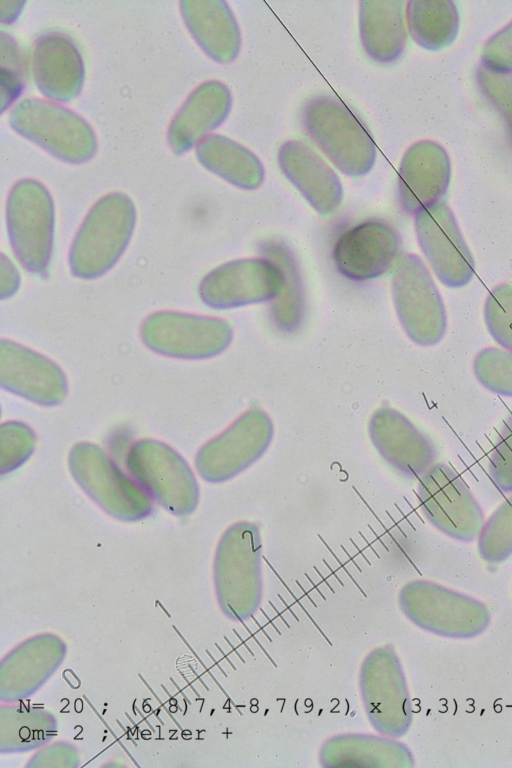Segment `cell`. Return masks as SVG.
<instances>
[{
  "label": "cell",
  "instance_id": "4dcf8cb0",
  "mask_svg": "<svg viewBox=\"0 0 512 768\" xmlns=\"http://www.w3.org/2000/svg\"><path fill=\"white\" fill-rule=\"evenodd\" d=\"M483 315L493 340L512 351V284L501 283L488 292Z\"/></svg>",
  "mask_w": 512,
  "mask_h": 768
},
{
  "label": "cell",
  "instance_id": "7a4b0ae2",
  "mask_svg": "<svg viewBox=\"0 0 512 768\" xmlns=\"http://www.w3.org/2000/svg\"><path fill=\"white\" fill-rule=\"evenodd\" d=\"M214 578L228 617L243 621L256 613L263 593L262 543L256 524L239 521L223 533L216 550Z\"/></svg>",
  "mask_w": 512,
  "mask_h": 768
},
{
  "label": "cell",
  "instance_id": "52a82bcc",
  "mask_svg": "<svg viewBox=\"0 0 512 768\" xmlns=\"http://www.w3.org/2000/svg\"><path fill=\"white\" fill-rule=\"evenodd\" d=\"M54 220L53 199L42 183L23 179L14 184L6 202L7 232L13 253L31 273H42L49 265Z\"/></svg>",
  "mask_w": 512,
  "mask_h": 768
},
{
  "label": "cell",
  "instance_id": "3957f363",
  "mask_svg": "<svg viewBox=\"0 0 512 768\" xmlns=\"http://www.w3.org/2000/svg\"><path fill=\"white\" fill-rule=\"evenodd\" d=\"M303 126L331 162L344 174L363 176L376 159L375 142L360 118L340 99L315 96L302 110Z\"/></svg>",
  "mask_w": 512,
  "mask_h": 768
},
{
  "label": "cell",
  "instance_id": "9c48e42d",
  "mask_svg": "<svg viewBox=\"0 0 512 768\" xmlns=\"http://www.w3.org/2000/svg\"><path fill=\"white\" fill-rule=\"evenodd\" d=\"M140 337L152 352L177 359L201 360L222 353L233 332L221 318L161 310L141 323Z\"/></svg>",
  "mask_w": 512,
  "mask_h": 768
},
{
  "label": "cell",
  "instance_id": "9a60e30c",
  "mask_svg": "<svg viewBox=\"0 0 512 768\" xmlns=\"http://www.w3.org/2000/svg\"><path fill=\"white\" fill-rule=\"evenodd\" d=\"M419 246L438 280L449 288H461L474 277L475 263L456 218L444 201L415 215Z\"/></svg>",
  "mask_w": 512,
  "mask_h": 768
},
{
  "label": "cell",
  "instance_id": "30bf717a",
  "mask_svg": "<svg viewBox=\"0 0 512 768\" xmlns=\"http://www.w3.org/2000/svg\"><path fill=\"white\" fill-rule=\"evenodd\" d=\"M129 472L166 510L177 516L192 513L199 501V486L186 460L169 445L142 439L129 449Z\"/></svg>",
  "mask_w": 512,
  "mask_h": 768
},
{
  "label": "cell",
  "instance_id": "d6986e66",
  "mask_svg": "<svg viewBox=\"0 0 512 768\" xmlns=\"http://www.w3.org/2000/svg\"><path fill=\"white\" fill-rule=\"evenodd\" d=\"M451 176L450 159L438 143L422 140L411 145L398 170L397 197L401 209L416 215L441 201Z\"/></svg>",
  "mask_w": 512,
  "mask_h": 768
},
{
  "label": "cell",
  "instance_id": "d4e9b609",
  "mask_svg": "<svg viewBox=\"0 0 512 768\" xmlns=\"http://www.w3.org/2000/svg\"><path fill=\"white\" fill-rule=\"evenodd\" d=\"M359 32L363 49L370 58L380 63L395 61L406 44L403 2L361 1Z\"/></svg>",
  "mask_w": 512,
  "mask_h": 768
},
{
  "label": "cell",
  "instance_id": "cb8c5ba5",
  "mask_svg": "<svg viewBox=\"0 0 512 768\" xmlns=\"http://www.w3.org/2000/svg\"><path fill=\"white\" fill-rule=\"evenodd\" d=\"M323 767H411L410 750L389 736L341 734L326 740L319 752Z\"/></svg>",
  "mask_w": 512,
  "mask_h": 768
},
{
  "label": "cell",
  "instance_id": "277c9868",
  "mask_svg": "<svg viewBox=\"0 0 512 768\" xmlns=\"http://www.w3.org/2000/svg\"><path fill=\"white\" fill-rule=\"evenodd\" d=\"M398 601L412 623L439 636L469 639L489 626L490 613L482 602L432 581L406 583Z\"/></svg>",
  "mask_w": 512,
  "mask_h": 768
},
{
  "label": "cell",
  "instance_id": "74e56055",
  "mask_svg": "<svg viewBox=\"0 0 512 768\" xmlns=\"http://www.w3.org/2000/svg\"><path fill=\"white\" fill-rule=\"evenodd\" d=\"M23 5H24V2H17L16 1L15 5L13 7H11L9 10L1 8V21L2 22H4V21L10 22V21L14 20L13 15L11 13L13 12L16 16H18V14L21 11Z\"/></svg>",
  "mask_w": 512,
  "mask_h": 768
},
{
  "label": "cell",
  "instance_id": "4316f807",
  "mask_svg": "<svg viewBox=\"0 0 512 768\" xmlns=\"http://www.w3.org/2000/svg\"><path fill=\"white\" fill-rule=\"evenodd\" d=\"M405 13L411 37L425 49H442L456 38L459 15L450 0H411Z\"/></svg>",
  "mask_w": 512,
  "mask_h": 768
},
{
  "label": "cell",
  "instance_id": "4fadbf2b",
  "mask_svg": "<svg viewBox=\"0 0 512 768\" xmlns=\"http://www.w3.org/2000/svg\"><path fill=\"white\" fill-rule=\"evenodd\" d=\"M417 497L428 522L461 542L477 539L484 524L482 508L459 474L434 463L418 479Z\"/></svg>",
  "mask_w": 512,
  "mask_h": 768
},
{
  "label": "cell",
  "instance_id": "1f68e13d",
  "mask_svg": "<svg viewBox=\"0 0 512 768\" xmlns=\"http://www.w3.org/2000/svg\"><path fill=\"white\" fill-rule=\"evenodd\" d=\"M0 437V470L4 474L16 469L30 457L36 437L27 425L15 421L1 425Z\"/></svg>",
  "mask_w": 512,
  "mask_h": 768
},
{
  "label": "cell",
  "instance_id": "7402d4cb",
  "mask_svg": "<svg viewBox=\"0 0 512 768\" xmlns=\"http://www.w3.org/2000/svg\"><path fill=\"white\" fill-rule=\"evenodd\" d=\"M231 105L230 90L220 81L195 88L169 125L167 140L173 152L180 155L199 143L226 119Z\"/></svg>",
  "mask_w": 512,
  "mask_h": 768
},
{
  "label": "cell",
  "instance_id": "2e32d148",
  "mask_svg": "<svg viewBox=\"0 0 512 768\" xmlns=\"http://www.w3.org/2000/svg\"><path fill=\"white\" fill-rule=\"evenodd\" d=\"M0 385L42 406L58 405L68 393L65 373L54 361L3 338L0 340Z\"/></svg>",
  "mask_w": 512,
  "mask_h": 768
},
{
  "label": "cell",
  "instance_id": "d590c367",
  "mask_svg": "<svg viewBox=\"0 0 512 768\" xmlns=\"http://www.w3.org/2000/svg\"><path fill=\"white\" fill-rule=\"evenodd\" d=\"M481 59L482 65L494 72L512 73V21L486 42Z\"/></svg>",
  "mask_w": 512,
  "mask_h": 768
},
{
  "label": "cell",
  "instance_id": "603a6c76",
  "mask_svg": "<svg viewBox=\"0 0 512 768\" xmlns=\"http://www.w3.org/2000/svg\"><path fill=\"white\" fill-rule=\"evenodd\" d=\"M180 12L192 37L210 58L226 64L237 57L241 34L225 1L183 0Z\"/></svg>",
  "mask_w": 512,
  "mask_h": 768
},
{
  "label": "cell",
  "instance_id": "836d02e7",
  "mask_svg": "<svg viewBox=\"0 0 512 768\" xmlns=\"http://www.w3.org/2000/svg\"><path fill=\"white\" fill-rule=\"evenodd\" d=\"M476 78L480 90L506 123L512 141V75L481 65Z\"/></svg>",
  "mask_w": 512,
  "mask_h": 768
},
{
  "label": "cell",
  "instance_id": "5bb4252c",
  "mask_svg": "<svg viewBox=\"0 0 512 768\" xmlns=\"http://www.w3.org/2000/svg\"><path fill=\"white\" fill-rule=\"evenodd\" d=\"M285 284L280 266L269 258H244L222 264L201 280L198 293L214 309H229L277 298Z\"/></svg>",
  "mask_w": 512,
  "mask_h": 768
},
{
  "label": "cell",
  "instance_id": "8fae6325",
  "mask_svg": "<svg viewBox=\"0 0 512 768\" xmlns=\"http://www.w3.org/2000/svg\"><path fill=\"white\" fill-rule=\"evenodd\" d=\"M391 291L407 336L421 346L438 344L447 328L446 309L431 273L418 255L408 253L399 259Z\"/></svg>",
  "mask_w": 512,
  "mask_h": 768
},
{
  "label": "cell",
  "instance_id": "83f0119b",
  "mask_svg": "<svg viewBox=\"0 0 512 768\" xmlns=\"http://www.w3.org/2000/svg\"><path fill=\"white\" fill-rule=\"evenodd\" d=\"M263 250L285 275L282 292L273 304V319L280 329L293 331L299 326L304 312L303 292L296 265L291 253L282 244L269 242Z\"/></svg>",
  "mask_w": 512,
  "mask_h": 768
},
{
  "label": "cell",
  "instance_id": "ffe728a7",
  "mask_svg": "<svg viewBox=\"0 0 512 768\" xmlns=\"http://www.w3.org/2000/svg\"><path fill=\"white\" fill-rule=\"evenodd\" d=\"M32 71L39 91L48 99L68 102L80 93L84 64L73 41L59 32L38 37L33 46Z\"/></svg>",
  "mask_w": 512,
  "mask_h": 768
},
{
  "label": "cell",
  "instance_id": "f1b7e54d",
  "mask_svg": "<svg viewBox=\"0 0 512 768\" xmlns=\"http://www.w3.org/2000/svg\"><path fill=\"white\" fill-rule=\"evenodd\" d=\"M477 547L482 559L488 563L497 564L512 555V495L484 521Z\"/></svg>",
  "mask_w": 512,
  "mask_h": 768
},
{
  "label": "cell",
  "instance_id": "d6a6232c",
  "mask_svg": "<svg viewBox=\"0 0 512 768\" xmlns=\"http://www.w3.org/2000/svg\"><path fill=\"white\" fill-rule=\"evenodd\" d=\"M25 83V68L19 47L12 37L1 33V111L18 97Z\"/></svg>",
  "mask_w": 512,
  "mask_h": 768
},
{
  "label": "cell",
  "instance_id": "5b68a950",
  "mask_svg": "<svg viewBox=\"0 0 512 768\" xmlns=\"http://www.w3.org/2000/svg\"><path fill=\"white\" fill-rule=\"evenodd\" d=\"M70 472L82 490L106 513L122 521H138L152 511L148 493L98 445L80 442L70 450Z\"/></svg>",
  "mask_w": 512,
  "mask_h": 768
},
{
  "label": "cell",
  "instance_id": "ba28073f",
  "mask_svg": "<svg viewBox=\"0 0 512 768\" xmlns=\"http://www.w3.org/2000/svg\"><path fill=\"white\" fill-rule=\"evenodd\" d=\"M359 689L366 716L381 735L407 733L412 722L408 686L401 662L392 647L370 651L362 662Z\"/></svg>",
  "mask_w": 512,
  "mask_h": 768
},
{
  "label": "cell",
  "instance_id": "e575fe53",
  "mask_svg": "<svg viewBox=\"0 0 512 768\" xmlns=\"http://www.w3.org/2000/svg\"><path fill=\"white\" fill-rule=\"evenodd\" d=\"M488 471L498 489L512 492V413L505 420L490 454Z\"/></svg>",
  "mask_w": 512,
  "mask_h": 768
},
{
  "label": "cell",
  "instance_id": "44dd1931",
  "mask_svg": "<svg viewBox=\"0 0 512 768\" xmlns=\"http://www.w3.org/2000/svg\"><path fill=\"white\" fill-rule=\"evenodd\" d=\"M277 160L282 173L319 213H333L342 201V185L334 170L307 144L290 140Z\"/></svg>",
  "mask_w": 512,
  "mask_h": 768
},
{
  "label": "cell",
  "instance_id": "8d00e7d4",
  "mask_svg": "<svg viewBox=\"0 0 512 768\" xmlns=\"http://www.w3.org/2000/svg\"><path fill=\"white\" fill-rule=\"evenodd\" d=\"M20 285V276L15 265L1 254V299H6L15 294Z\"/></svg>",
  "mask_w": 512,
  "mask_h": 768
},
{
  "label": "cell",
  "instance_id": "8992f818",
  "mask_svg": "<svg viewBox=\"0 0 512 768\" xmlns=\"http://www.w3.org/2000/svg\"><path fill=\"white\" fill-rule=\"evenodd\" d=\"M10 126L58 159L79 164L97 150L96 135L80 115L56 103L26 98L13 107Z\"/></svg>",
  "mask_w": 512,
  "mask_h": 768
},
{
  "label": "cell",
  "instance_id": "6da1fadb",
  "mask_svg": "<svg viewBox=\"0 0 512 768\" xmlns=\"http://www.w3.org/2000/svg\"><path fill=\"white\" fill-rule=\"evenodd\" d=\"M136 222L134 203L121 192L100 198L80 225L69 250L72 274L95 279L109 271L127 248Z\"/></svg>",
  "mask_w": 512,
  "mask_h": 768
},
{
  "label": "cell",
  "instance_id": "ac0fdd59",
  "mask_svg": "<svg viewBox=\"0 0 512 768\" xmlns=\"http://www.w3.org/2000/svg\"><path fill=\"white\" fill-rule=\"evenodd\" d=\"M401 251V237L387 222L368 220L345 231L333 249L338 271L353 281L384 274Z\"/></svg>",
  "mask_w": 512,
  "mask_h": 768
},
{
  "label": "cell",
  "instance_id": "7c38bea8",
  "mask_svg": "<svg viewBox=\"0 0 512 768\" xmlns=\"http://www.w3.org/2000/svg\"><path fill=\"white\" fill-rule=\"evenodd\" d=\"M274 424L260 408H250L198 451L195 467L207 482L221 483L242 473L268 450Z\"/></svg>",
  "mask_w": 512,
  "mask_h": 768
},
{
  "label": "cell",
  "instance_id": "f546056e",
  "mask_svg": "<svg viewBox=\"0 0 512 768\" xmlns=\"http://www.w3.org/2000/svg\"><path fill=\"white\" fill-rule=\"evenodd\" d=\"M472 370L477 381L487 390L512 397V351L484 348L475 355Z\"/></svg>",
  "mask_w": 512,
  "mask_h": 768
},
{
  "label": "cell",
  "instance_id": "e0dca14e",
  "mask_svg": "<svg viewBox=\"0 0 512 768\" xmlns=\"http://www.w3.org/2000/svg\"><path fill=\"white\" fill-rule=\"evenodd\" d=\"M368 434L382 459L406 478L419 479L435 463L432 440L393 408H379L372 414Z\"/></svg>",
  "mask_w": 512,
  "mask_h": 768
},
{
  "label": "cell",
  "instance_id": "484cf974",
  "mask_svg": "<svg viewBox=\"0 0 512 768\" xmlns=\"http://www.w3.org/2000/svg\"><path fill=\"white\" fill-rule=\"evenodd\" d=\"M196 156L206 169L241 189H256L264 180L259 158L225 136L207 135L198 143Z\"/></svg>",
  "mask_w": 512,
  "mask_h": 768
}]
</instances>
